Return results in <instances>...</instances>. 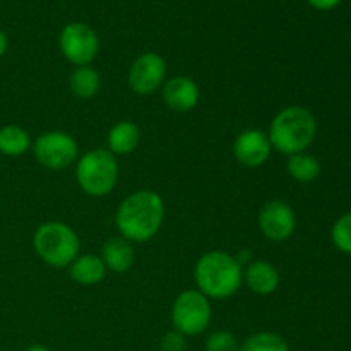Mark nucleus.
I'll list each match as a JSON object with an SVG mask.
<instances>
[{
  "label": "nucleus",
  "instance_id": "obj_10",
  "mask_svg": "<svg viewBox=\"0 0 351 351\" xmlns=\"http://www.w3.org/2000/svg\"><path fill=\"white\" fill-rule=\"evenodd\" d=\"M259 228L267 240L273 242H283L288 240L295 232L297 219L295 213L285 201H269L261 208Z\"/></svg>",
  "mask_w": 351,
  "mask_h": 351
},
{
  "label": "nucleus",
  "instance_id": "obj_13",
  "mask_svg": "<svg viewBox=\"0 0 351 351\" xmlns=\"http://www.w3.org/2000/svg\"><path fill=\"white\" fill-rule=\"evenodd\" d=\"M247 287L257 295H271L280 287V274L273 264L266 261H254L243 273Z\"/></svg>",
  "mask_w": 351,
  "mask_h": 351
},
{
  "label": "nucleus",
  "instance_id": "obj_22",
  "mask_svg": "<svg viewBox=\"0 0 351 351\" xmlns=\"http://www.w3.org/2000/svg\"><path fill=\"white\" fill-rule=\"evenodd\" d=\"M239 341L228 331L213 332L206 341V351H239Z\"/></svg>",
  "mask_w": 351,
  "mask_h": 351
},
{
  "label": "nucleus",
  "instance_id": "obj_11",
  "mask_svg": "<svg viewBox=\"0 0 351 351\" xmlns=\"http://www.w3.org/2000/svg\"><path fill=\"white\" fill-rule=\"evenodd\" d=\"M271 151H273V146H271L267 134L257 129L243 130L237 137L235 146H233V153H235L239 163L249 168L263 167L269 160Z\"/></svg>",
  "mask_w": 351,
  "mask_h": 351
},
{
  "label": "nucleus",
  "instance_id": "obj_24",
  "mask_svg": "<svg viewBox=\"0 0 351 351\" xmlns=\"http://www.w3.org/2000/svg\"><path fill=\"white\" fill-rule=\"evenodd\" d=\"M308 5L317 10H332L343 2V0H307Z\"/></svg>",
  "mask_w": 351,
  "mask_h": 351
},
{
  "label": "nucleus",
  "instance_id": "obj_19",
  "mask_svg": "<svg viewBox=\"0 0 351 351\" xmlns=\"http://www.w3.org/2000/svg\"><path fill=\"white\" fill-rule=\"evenodd\" d=\"M99 74L89 65H82V67H75V71L71 75V89L74 96L81 99L93 98L99 89Z\"/></svg>",
  "mask_w": 351,
  "mask_h": 351
},
{
  "label": "nucleus",
  "instance_id": "obj_9",
  "mask_svg": "<svg viewBox=\"0 0 351 351\" xmlns=\"http://www.w3.org/2000/svg\"><path fill=\"white\" fill-rule=\"evenodd\" d=\"M167 64L154 51L139 55L129 71V86L136 95L149 96L163 86Z\"/></svg>",
  "mask_w": 351,
  "mask_h": 351
},
{
  "label": "nucleus",
  "instance_id": "obj_3",
  "mask_svg": "<svg viewBox=\"0 0 351 351\" xmlns=\"http://www.w3.org/2000/svg\"><path fill=\"white\" fill-rule=\"evenodd\" d=\"M317 132L315 117L304 106H288L281 110L269 125V143L281 154L305 153Z\"/></svg>",
  "mask_w": 351,
  "mask_h": 351
},
{
  "label": "nucleus",
  "instance_id": "obj_18",
  "mask_svg": "<svg viewBox=\"0 0 351 351\" xmlns=\"http://www.w3.org/2000/svg\"><path fill=\"white\" fill-rule=\"evenodd\" d=\"M287 170L293 180L302 182V184H311L321 175V163L312 154L298 153L288 158Z\"/></svg>",
  "mask_w": 351,
  "mask_h": 351
},
{
  "label": "nucleus",
  "instance_id": "obj_14",
  "mask_svg": "<svg viewBox=\"0 0 351 351\" xmlns=\"http://www.w3.org/2000/svg\"><path fill=\"white\" fill-rule=\"evenodd\" d=\"M134 257L136 254H134L132 245L123 237H113L103 245L101 259L106 269L113 273H127L134 266Z\"/></svg>",
  "mask_w": 351,
  "mask_h": 351
},
{
  "label": "nucleus",
  "instance_id": "obj_26",
  "mask_svg": "<svg viewBox=\"0 0 351 351\" xmlns=\"http://www.w3.org/2000/svg\"><path fill=\"white\" fill-rule=\"evenodd\" d=\"M26 351H50V350L45 348V346H41V345H34V346H29Z\"/></svg>",
  "mask_w": 351,
  "mask_h": 351
},
{
  "label": "nucleus",
  "instance_id": "obj_12",
  "mask_svg": "<svg viewBox=\"0 0 351 351\" xmlns=\"http://www.w3.org/2000/svg\"><path fill=\"white\" fill-rule=\"evenodd\" d=\"M163 99L173 112H191L199 103V88L191 77L177 75L163 84Z\"/></svg>",
  "mask_w": 351,
  "mask_h": 351
},
{
  "label": "nucleus",
  "instance_id": "obj_16",
  "mask_svg": "<svg viewBox=\"0 0 351 351\" xmlns=\"http://www.w3.org/2000/svg\"><path fill=\"white\" fill-rule=\"evenodd\" d=\"M141 139V132L139 127L132 122H123L115 123L112 127L108 134V147L110 153L115 154H129L132 153L134 149L137 147Z\"/></svg>",
  "mask_w": 351,
  "mask_h": 351
},
{
  "label": "nucleus",
  "instance_id": "obj_2",
  "mask_svg": "<svg viewBox=\"0 0 351 351\" xmlns=\"http://www.w3.org/2000/svg\"><path fill=\"white\" fill-rule=\"evenodd\" d=\"M194 280L199 291L208 298H216V300L230 298L242 287V264L230 254L213 250L197 261Z\"/></svg>",
  "mask_w": 351,
  "mask_h": 351
},
{
  "label": "nucleus",
  "instance_id": "obj_17",
  "mask_svg": "<svg viewBox=\"0 0 351 351\" xmlns=\"http://www.w3.org/2000/svg\"><path fill=\"white\" fill-rule=\"evenodd\" d=\"M31 147L29 134L19 125H3L0 129V153L5 156H23Z\"/></svg>",
  "mask_w": 351,
  "mask_h": 351
},
{
  "label": "nucleus",
  "instance_id": "obj_1",
  "mask_svg": "<svg viewBox=\"0 0 351 351\" xmlns=\"http://www.w3.org/2000/svg\"><path fill=\"white\" fill-rule=\"evenodd\" d=\"M163 218V199L153 191H137L120 204L115 223L123 239L141 243L160 232Z\"/></svg>",
  "mask_w": 351,
  "mask_h": 351
},
{
  "label": "nucleus",
  "instance_id": "obj_8",
  "mask_svg": "<svg viewBox=\"0 0 351 351\" xmlns=\"http://www.w3.org/2000/svg\"><path fill=\"white\" fill-rule=\"evenodd\" d=\"M58 47L62 55L77 67L89 65L99 51L96 31L84 23H71L60 31Z\"/></svg>",
  "mask_w": 351,
  "mask_h": 351
},
{
  "label": "nucleus",
  "instance_id": "obj_20",
  "mask_svg": "<svg viewBox=\"0 0 351 351\" xmlns=\"http://www.w3.org/2000/svg\"><path fill=\"white\" fill-rule=\"evenodd\" d=\"M239 351H290V345L283 336L263 331L249 336Z\"/></svg>",
  "mask_w": 351,
  "mask_h": 351
},
{
  "label": "nucleus",
  "instance_id": "obj_23",
  "mask_svg": "<svg viewBox=\"0 0 351 351\" xmlns=\"http://www.w3.org/2000/svg\"><path fill=\"white\" fill-rule=\"evenodd\" d=\"M185 336L178 331H170L161 339V351H185Z\"/></svg>",
  "mask_w": 351,
  "mask_h": 351
},
{
  "label": "nucleus",
  "instance_id": "obj_25",
  "mask_svg": "<svg viewBox=\"0 0 351 351\" xmlns=\"http://www.w3.org/2000/svg\"><path fill=\"white\" fill-rule=\"evenodd\" d=\"M7 48H9V40H7V34L0 29V58L5 55Z\"/></svg>",
  "mask_w": 351,
  "mask_h": 351
},
{
  "label": "nucleus",
  "instance_id": "obj_21",
  "mask_svg": "<svg viewBox=\"0 0 351 351\" xmlns=\"http://www.w3.org/2000/svg\"><path fill=\"white\" fill-rule=\"evenodd\" d=\"M332 243L338 247L341 252L351 254V213L343 215L338 221L335 223L331 232Z\"/></svg>",
  "mask_w": 351,
  "mask_h": 351
},
{
  "label": "nucleus",
  "instance_id": "obj_15",
  "mask_svg": "<svg viewBox=\"0 0 351 351\" xmlns=\"http://www.w3.org/2000/svg\"><path fill=\"white\" fill-rule=\"evenodd\" d=\"M69 274L75 283L93 287V285H98L99 281H103V278L106 276V266L101 257L86 254V256L75 257L74 263L71 264Z\"/></svg>",
  "mask_w": 351,
  "mask_h": 351
},
{
  "label": "nucleus",
  "instance_id": "obj_7",
  "mask_svg": "<svg viewBox=\"0 0 351 351\" xmlns=\"http://www.w3.org/2000/svg\"><path fill=\"white\" fill-rule=\"evenodd\" d=\"M33 153L41 167L48 170H64L77 160L79 149L74 137L69 136L67 132L51 130L41 134L34 141Z\"/></svg>",
  "mask_w": 351,
  "mask_h": 351
},
{
  "label": "nucleus",
  "instance_id": "obj_4",
  "mask_svg": "<svg viewBox=\"0 0 351 351\" xmlns=\"http://www.w3.org/2000/svg\"><path fill=\"white\" fill-rule=\"evenodd\" d=\"M34 252L51 267H65L79 256V237L65 223H43L34 232Z\"/></svg>",
  "mask_w": 351,
  "mask_h": 351
},
{
  "label": "nucleus",
  "instance_id": "obj_6",
  "mask_svg": "<svg viewBox=\"0 0 351 351\" xmlns=\"http://www.w3.org/2000/svg\"><path fill=\"white\" fill-rule=\"evenodd\" d=\"M175 331L184 336H197L211 322V304L199 290H187L177 297L171 307Z\"/></svg>",
  "mask_w": 351,
  "mask_h": 351
},
{
  "label": "nucleus",
  "instance_id": "obj_5",
  "mask_svg": "<svg viewBox=\"0 0 351 351\" xmlns=\"http://www.w3.org/2000/svg\"><path fill=\"white\" fill-rule=\"evenodd\" d=\"M75 178L82 191L93 197L108 195L119 180V165L115 156L106 149L86 153L75 168Z\"/></svg>",
  "mask_w": 351,
  "mask_h": 351
}]
</instances>
